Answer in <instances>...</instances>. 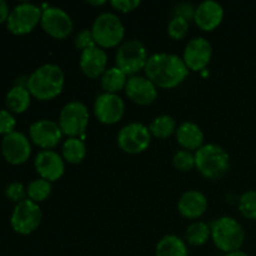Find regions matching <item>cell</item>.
<instances>
[{"instance_id": "cell-22", "label": "cell", "mask_w": 256, "mask_h": 256, "mask_svg": "<svg viewBox=\"0 0 256 256\" xmlns=\"http://www.w3.org/2000/svg\"><path fill=\"white\" fill-rule=\"evenodd\" d=\"M155 256H189V249L186 242L178 235H165L158 242Z\"/></svg>"}, {"instance_id": "cell-29", "label": "cell", "mask_w": 256, "mask_h": 256, "mask_svg": "<svg viewBox=\"0 0 256 256\" xmlns=\"http://www.w3.org/2000/svg\"><path fill=\"white\" fill-rule=\"evenodd\" d=\"M239 212L245 219L256 222V190L245 192L240 196Z\"/></svg>"}, {"instance_id": "cell-25", "label": "cell", "mask_w": 256, "mask_h": 256, "mask_svg": "<svg viewBox=\"0 0 256 256\" xmlns=\"http://www.w3.org/2000/svg\"><path fill=\"white\" fill-rule=\"evenodd\" d=\"M62 156L69 164H80L86 156V146L80 138H68L62 148Z\"/></svg>"}, {"instance_id": "cell-30", "label": "cell", "mask_w": 256, "mask_h": 256, "mask_svg": "<svg viewBox=\"0 0 256 256\" xmlns=\"http://www.w3.org/2000/svg\"><path fill=\"white\" fill-rule=\"evenodd\" d=\"M172 164L179 172H190L195 168V154L189 150H178L172 156Z\"/></svg>"}, {"instance_id": "cell-35", "label": "cell", "mask_w": 256, "mask_h": 256, "mask_svg": "<svg viewBox=\"0 0 256 256\" xmlns=\"http://www.w3.org/2000/svg\"><path fill=\"white\" fill-rule=\"evenodd\" d=\"M140 0H112L110 5L120 12H130L140 6Z\"/></svg>"}, {"instance_id": "cell-17", "label": "cell", "mask_w": 256, "mask_h": 256, "mask_svg": "<svg viewBox=\"0 0 256 256\" xmlns=\"http://www.w3.org/2000/svg\"><path fill=\"white\" fill-rule=\"evenodd\" d=\"M125 94L132 100V102L138 105H150L158 99V86L142 75H134L129 76L125 86Z\"/></svg>"}, {"instance_id": "cell-8", "label": "cell", "mask_w": 256, "mask_h": 256, "mask_svg": "<svg viewBox=\"0 0 256 256\" xmlns=\"http://www.w3.org/2000/svg\"><path fill=\"white\" fill-rule=\"evenodd\" d=\"M42 9L32 2H20L10 10L6 28L12 34L25 35L32 32L42 20Z\"/></svg>"}, {"instance_id": "cell-4", "label": "cell", "mask_w": 256, "mask_h": 256, "mask_svg": "<svg viewBox=\"0 0 256 256\" xmlns=\"http://www.w3.org/2000/svg\"><path fill=\"white\" fill-rule=\"evenodd\" d=\"M210 230L214 245L225 254L240 250L244 245V228L234 218L222 216L212 220Z\"/></svg>"}, {"instance_id": "cell-16", "label": "cell", "mask_w": 256, "mask_h": 256, "mask_svg": "<svg viewBox=\"0 0 256 256\" xmlns=\"http://www.w3.org/2000/svg\"><path fill=\"white\" fill-rule=\"evenodd\" d=\"M34 166L42 179L58 182L65 172V160L54 150H42L34 160Z\"/></svg>"}, {"instance_id": "cell-13", "label": "cell", "mask_w": 256, "mask_h": 256, "mask_svg": "<svg viewBox=\"0 0 256 256\" xmlns=\"http://www.w3.org/2000/svg\"><path fill=\"white\" fill-rule=\"evenodd\" d=\"M125 112L124 100L118 94L102 92L94 102V115L102 124L112 125L122 120Z\"/></svg>"}, {"instance_id": "cell-39", "label": "cell", "mask_w": 256, "mask_h": 256, "mask_svg": "<svg viewBox=\"0 0 256 256\" xmlns=\"http://www.w3.org/2000/svg\"><path fill=\"white\" fill-rule=\"evenodd\" d=\"M88 4L95 5V6H100V5L106 4V2H104V0H102V2H88Z\"/></svg>"}, {"instance_id": "cell-9", "label": "cell", "mask_w": 256, "mask_h": 256, "mask_svg": "<svg viewBox=\"0 0 256 256\" xmlns=\"http://www.w3.org/2000/svg\"><path fill=\"white\" fill-rule=\"evenodd\" d=\"M42 212L39 204L25 199L15 205L10 218V225L16 234L29 235L40 226Z\"/></svg>"}, {"instance_id": "cell-11", "label": "cell", "mask_w": 256, "mask_h": 256, "mask_svg": "<svg viewBox=\"0 0 256 256\" xmlns=\"http://www.w3.org/2000/svg\"><path fill=\"white\" fill-rule=\"evenodd\" d=\"M40 25L48 35L59 40L69 36L74 29L72 16L58 6H46L42 9Z\"/></svg>"}, {"instance_id": "cell-2", "label": "cell", "mask_w": 256, "mask_h": 256, "mask_svg": "<svg viewBox=\"0 0 256 256\" xmlns=\"http://www.w3.org/2000/svg\"><path fill=\"white\" fill-rule=\"evenodd\" d=\"M65 75L56 64H44L35 69L26 80V88L35 99L48 102L62 94Z\"/></svg>"}, {"instance_id": "cell-34", "label": "cell", "mask_w": 256, "mask_h": 256, "mask_svg": "<svg viewBox=\"0 0 256 256\" xmlns=\"http://www.w3.org/2000/svg\"><path fill=\"white\" fill-rule=\"evenodd\" d=\"M15 125H16V120L12 112H10L9 110H0V135L6 136L14 132Z\"/></svg>"}, {"instance_id": "cell-7", "label": "cell", "mask_w": 256, "mask_h": 256, "mask_svg": "<svg viewBox=\"0 0 256 256\" xmlns=\"http://www.w3.org/2000/svg\"><path fill=\"white\" fill-rule=\"evenodd\" d=\"M90 114L88 106L82 102H66L60 110L59 124L62 134L68 138H80L85 134L89 125Z\"/></svg>"}, {"instance_id": "cell-36", "label": "cell", "mask_w": 256, "mask_h": 256, "mask_svg": "<svg viewBox=\"0 0 256 256\" xmlns=\"http://www.w3.org/2000/svg\"><path fill=\"white\" fill-rule=\"evenodd\" d=\"M194 15L195 8L192 6V4H189V2H180V4H178L174 9V16L184 18L188 22L194 19Z\"/></svg>"}, {"instance_id": "cell-18", "label": "cell", "mask_w": 256, "mask_h": 256, "mask_svg": "<svg viewBox=\"0 0 256 256\" xmlns=\"http://www.w3.org/2000/svg\"><path fill=\"white\" fill-rule=\"evenodd\" d=\"M224 19V8L214 0H205L195 8L194 22L199 29L212 32Z\"/></svg>"}, {"instance_id": "cell-27", "label": "cell", "mask_w": 256, "mask_h": 256, "mask_svg": "<svg viewBox=\"0 0 256 256\" xmlns=\"http://www.w3.org/2000/svg\"><path fill=\"white\" fill-rule=\"evenodd\" d=\"M212 238L210 225L204 222H194L188 226L185 232V240L192 246H202Z\"/></svg>"}, {"instance_id": "cell-10", "label": "cell", "mask_w": 256, "mask_h": 256, "mask_svg": "<svg viewBox=\"0 0 256 256\" xmlns=\"http://www.w3.org/2000/svg\"><path fill=\"white\" fill-rule=\"evenodd\" d=\"M152 142L149 126L142 122H130L122 126L118 134V145L126 154L144 152Z\"/></svg>"}, {"instance_id": "cell-28", "label": "cell", "mask_w": 256, "mask_h": 256, "mask_svg": "<svg viewBox=\"0 0 256 256\" xmlns=\"http://www.w3.org/2000/svg\"><path fill=\"white\" fill-rule=\"evenodd\" d=\"M52 190V182L39 178V179H35L32 180V182H30L29 185H28L26 188L28 199H30L32 202L39 204V202H45V200L50 196Z\"/></svg>"}, {"instance_id": "cell-12", "label": "cell", "mask_w": 256, "mask_h": 256, "mask_svg": "<svg viewBox=\"0 0 256 256\" xmlns=\"http://www.w3.org/2000/svg\"><path fill=\"white\" fill-rule=\"evenodd\" d=\"M62 132L54 120L42 119L32 122L29 128V139L42 150H52L62 142Z\"/></svg>"}, {"instance_id": "cell-33", "label": "cell", "mask_w": 256, "mask_h": 256, "mask_svg": "<svg viewBox=\"0 0 256 256\" xmlns=\"http://www.w3.org/2000/svg\"><path fill=\"white\" fill-rule=\"evenodd\" d=\"M74 45L78 50H80V52H84V50L90 49V48L96 46L94 38H92V30L82 29V32H78L74 40Z\"/></svg>"}, {"instance_id": "cell-31", "label": "cell", "mask_w": 256, "mask_h": 256, "mask_svg": "<svg viewBox=\"0 0 256 256\" xmlns=\"http://www.w3.org/2000/svg\"><path fill=\"white\" fill-rule=\"evenodd\" d=\"M189 32V22L184 18L174 16L168 24V34L174 40H182Z\"/></svg>"}, {"instance_id": "cell-24", "label": "cell", "mask_w": 256, "mask_h": 256, "mask_svg": "<svg viewBox=\"0 0 256 256\" xmlns=\"http://www.w3.org/2000/svg\"><path fill=\"white\" fill-rule=\"evenodd\" d=\"M128 75L119 68L112 66L105 70L104 74L100 78V85L104 92L109 94H118L120 90H124L128 82Z\"/></svg>"}, {"instance_id": "cell-20", "label": "cell", "mask_w": 256, "mask_h": 256, "mask_svg": "<svg viewBox=\"0 0 256 256\" xmlns=\"http://www.w3.org/2000/svg\"><path fill=\"white\" fill-rule=\"evenodd\" d=\"M178 210L185 219H199L208 210L206 196L199 190H188L179 199Z\"/></svg>"}, {"instance_id": "cell-19", "label": "cell", "mask_w": 256, "mask_h": 256, "mask_svg": "<svg viewBox=\"0 0 256 256\" xmlns=\"http://www.w3.org/2000/svg\"><path fill=\"white\" fill-rule=\"evenodd\" d=\"M80 69L82 74L89 79H98L102 78L105 70L108 69V55L104 49L96 46H92L90 49L84 50L80 52L79 60Z\"/></svg>"}, {"instance_id": "cell-14", "label": "cell", "mask_w": 256, "mask_h": 256, "mask_svg": "<svg viewBox=\"0 0 256 256\" xmlns=\"http://www.w3.org/2000/svg\"><path fill=\"white\" fill-rule=\"evenodd\" d=\"M212 56V46L209 40L202 36L194 38L185 46L182 60L192 72H202L209 65Z\"/></svg>"}, {"instance_id": "cell-26", "label": "cell", "mask_w": 256, "mask_h": 256, "mask_svg": "<svg viewBox=\"0 0 256 256\" xmlns=\"http://www.w3.org/2000/svg\"><path fill=\"white\" fill-rule=\"evenodd\" d=\"M176 129L178 125L175 119L166 114L156 116L149 125L150 134L156 139H168L174 132H176Z\"/></svg>"}, {"instance_id": "cell-23", "label": "cell", "mask_w": 256, "mask_h": 256, "mask_svg": "<svg viewBox=\"0 0 256 256\" xmlns=\"http://www.w3.org/2000/svg\"><path fill=\"white\" fill-rule=\"evenodd\" d=\"M32 102V94L26 86L22 85H15L8 92L5 98V104L10 112L22 114L25 112L30 106Z\"/></svg>"}, {"instance_id": "cell-37", "label": "cell", "mask_w": 256, "mask_h": 256, "mask_svg": "<svg viewBox=\"0 0 256 256\" xmlns=\"http://www.w3.org/2000/svg\"><path fill=\"white\" fill-rule=\"evenodd\" d=\"M9 14L10 8L8 5V2H4V0H0V24L6 22L8 18H9Z\"/></svg>"}, {"instance_id": "cell-3", "label": "cell", "mask_w": 256, "mask_h": 256, "mask_svg": "<svg viewBox=\"0 0 256 256\" xmlns=\"http://www.w3.org/2000/svg\"><path fill=\"white\" fill-rule=\"evenodd\" d=\"M195 168L206 179H222L230 169V156L220 145L205 144L195 152Z\"/></svg>"}, {"instance_id": "cell-21", "label": "cell", "mask_w": 256, "mask_h": 256, "mask_svg": "<svg viewBox=\"0 0 256 256\" xmlns=\"http://www.w3.org/2000/svg\"><path fill=\"white\" fill-rule=\"evenodd\" d=\"M176 142L184 150L196 152L204 145V132L192 122H184L176 129Z\"/></svg>"}, {"instance_id": "cell-1", "label": "cell", "mask_w": 256, "mask_h": 256, "mask_svg": "<svg viewBox=\"0 0 256 256\" xmlns=\"http://www.w3.org/2000/svg\"><path fill=\"white\" fill-rule=\"evenodd\" d=\"M144 72L145 76L162 89L176 88L189 75V69L182 58L170 52H156L150 55Z\"/></svg>"}, {"instance_id": "cell-38", "label": "cell", "mask_w": 256, "mask_h": 256, "mask_svg": "<svg viewBox=\"0 0 256 256\" xmlns=\"http://www.w3.org/2000/svg\"><path fill=\"white\" fill-rule=\"evenodd\" d=\"M225 256H250V255L246 254L245 252H242V250H236V252H228V254H225Z\"/></svg>"}, {"instance_id": "cell-6", "label": "cell", "mask_w": 256, "mask_h": 256, "mask_svg": "<svg viewBox=\"0 0 256 256\" xmlns=\"http://www.w3.org/2000/svg\"><path fill=\"white\" fill-rule=\"evenodd\" d=\"M148 59L146 46L140 40L130 39L120 44L115 55V66L122 70L128 76H134L145 69Z\"/></svg>"}, {"instance_id": "cell-32", "label": "cell", "mask_w": 256, "mask_h": 256, "mask_svg": "<svg viewBox=\"0 0 256 256\" xmlns=\"http://www.w3.org/2000/svg\"><path fill=\"white\" fill-rule=\"evenodd\" d=\"M5 195H6L8 199L12 202H20L22 200L26 199V189L24 188V185L22 182H10L9 185L5 189Z\"/></svg>"}, {"instance_id": "cell-15", "label": "cell", "mask_w": 256, "mask_h": 256, "mask_svg": "<svg viewBox=\"0 0 256 256\" xmlns=\"http://www.w3.org/2000/svg\"><path fill=\"white\" fill-rule=\"evenodd\" d=\"M2 152L9 164H24L32 155V144L29 138L20 132H14L6 135L2 138Z\"/></svg>"}, {"instance_id": "cell-5", "label": "cell", "mask_w": 256, "mask_h": 256, "mask_svg": "<svg viewBox=\"0 0 256 256\" xmlns=\"http://www.w3.org/2000/svg\"><path fill=\"white\" fill-rule=\"evenodd\" d=\"M90 30L95 44L102 49L118 46L122 44L125 36V26L120 18L109 12L98 15Z\"/></svg>"}]
</instances>
